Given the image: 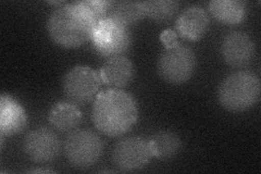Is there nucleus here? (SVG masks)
<instances>
[{"label":"nucleus","instance_id":"1","mask_svg":"<svg viewBox=\"0 0 261 174\" xmlns=\"http://www.w3.org/2000/svg\"><path fill=\"white\" fill-rule=\"evenodd\" d=\"M111 2L84 0L57 8L47 20V32L57 45L74 48L92 38L95 27L107 18Z\"/></svg>","mask_w":261,"mask_h":174},{"label":"nucleus","instance_id":"2","mask_svg":"<svg viewBox=\"0 0 261 174\" xmlns=\"http://www.w3.org/2000/svg\"><path fill=\"white\" fill-rule=\"evenodd\" d=\"M138 110L133 96L119 88H110L95 97L92 119L98 131L117 137L132 129L137 121Z\"/></svg>","mask_w":261,"mask_h":174},{"label":"nucleus","instance_id":"3","mask_svg":"<svg viewBox=\"0 0 261 174\" xmlns=\"http://www.w3.org/2000/svg\"><path fill=\"white\" fill-rule=\"evenodd\" d=\"M260 88V80L254 73L239 71L222 81L218 90V98L221 106L228 111H246L258 103Z\"/></svg>","mask_w":261,"mask_h":174},{"label":"nucleus","instance_id":"4","mask_svg":"<svg viewBox=\"0 0 261 174\" xmlns=\"http://www.w3.org/2000/svg\"><path fill=\"white\" fill-rule=\"evenodd\" d=\"M103 151L101 138L86 129L71 132L64 140V155L72 167L87 169L98 162Z\"/></svg>","mask_w":261,"mask_h":174},{"label":"nucleus","instance_id":"5","mask_svg":"<svg viewBox=\"0 0 261 174\" xmlns=\"http://www.w3.org/2000/svg\"><path fill=\"white\" fill-rule=\"evenodd\" d=\"M91 39L97 55L111 58L123 56L128 51L132 43V34L123 24L106 18L95 27Z\"/></svg>","mask_w":261,"mask_h":174},{"label":"nucleus","instance_id":"6","mask_svg":"<svg viewBox=\"0 0 261 174\" xmlns=\"http://www.w3.org/2000/svg\"><path fill=\"white\" fill-rule=\"evenodd\" d=\"M196 69V56L193 49L178 44L168 47L158 59L159 76L171 84H182L189 81Z\"/></svg>","mask_w":261,"mask_h":174},{"label":"nucleus","instance_id":"7","mask_svg":"<svg viewBox=\"0 0 261 174\" xmlns=\"http://www.w3.org/2000/svg\"><path fill=\"white\" fill-rule=\"evenodd\" d=\"M100 84L99 73L86 65H77L65 73L62 80V89L69 102L82 105L93 101Z\"/></svg>","mask_w":261,"mask_h":174},{"label":"nucleus","instance_id":"8","mask_svg":"<svg viewBox=\"0 0 261 174\" xmlns=\"http://www.w3.org/2000/svg\"><path fill=\"white\" fill-rule=\"evenodd\" d=\"M152 158L149 143L142 137H126L119 140L112 151V161L121 171L143 169Z\"/></svg>","mask_w":261,"mask_h":174},{"label":"nucleus","instance_id":"9","mask_svg":"<svg viewBox=\"0 0 261 174\" xmlns=\"http://www.w3.org/2000/svg\"><path fill=\"white\" fill-rule=\"evenodd\" d=\"M24 153L35 163H49L60 153V140L53 130L40 127L30 131L23 142Z\"/></svg>","mask_w":261,"mask_h":174},{"label":"nucleus","instance_id":"10","mask_svg":"<svg viewBox=\"0 0 261 174\" xmlns=\"http://www.w3.org/2000/svg\"><path fill=\"white\" fill-rule=\"evenodd\" d=\"M221 54L228 65L233 68H244L254 59L256 45L246 33L235 31L228 33L223 38Z\"/></svg>","mask_w":261,"mask_h":174},{"label":"nucleus","instance_id":"11","mask_svg":"<svg viewBox=\"0 0 261 174\" xmlns=\"http://www.w3.org/2000/svg\"><path fill=\"white\" fill-rule=\"evenodd\" d=\"M209 28V16L198 6L187 7L175 22L176 32L189 40H198L206 34Z\"/></svg>","mask_w":261,"mask_h":174},{"label":"nucleus","instance_id":"12","mask_svg":"<svg viewBox=\"0 0 261 174\" xmlns=\"http://www.w3.org/2000/svg\"><path fill=\"white\" fill-rule=\"evenodd\" d=\"M134 65L124 56L108 58L100 68L101 83L112 88H122L128 85L134 78Z\"/></svg>","mask_w":261,"mask_h":174},{"label":"nucleus","instance_id":"13","mask_svg":"<svg viewBox=\"0 0 261 174\" xmlns=\"http://www.w3.org/2000/svg\"><path fill=\"white\" fill-rule=\"evenodd\" d=\"M0 131L2 135L20 133L27 127L28 117L23 108L9 95L2 96L0 105Z\"/></svg>","mask_w":261,"mask_h":174},{"label":"nucleus","instance_id":"14","mask_svg":"<svg viewBox=\"0 0 261 174\" xmlns=\"http://www.w3.org/2000/svg\"><path fill=\"white\" fill-rule=\"evenodd\" d=\"M209 10L217 20L225 24L242 23L248 12V6L243 0H212Z\"/></svg>","mask_w":261,"mask_h":174},{"label":"nucleus","instance_id":"15","mask_svg":"<svg viewBox=\"0 0 261 174\" xmlns=\"http://www.w3.org/2000/svg\"><path fill=\"white\" fill-rule=\"evenodd\" d=\"M48 120L58 131L69 132L74 130L82 120V112L79 107L71 102H59L49 111Z\"/></svg>","mask_w":261,"mask_h":174},{"label":"nucleus","instance_id":"16","mask_svg":"<svg viewBox=\"0 0 261 174\" xmlns=\"http://www.w3.org/2000/svg\"><path fill=\"white\" fill-rule=\"evenodd\" d=\"M146 16L144 2L134 0H122V2H111L107 18L113 19L125 27L137 23Z\"/></svg>","mask_w":261,"mask_h":174},{"label":"nucleus","instance_id":"17","mask_svg":"<svg viewBox=\"0 0 261 174\" xmlns=\"http://www.w3.org/2000/svg\"><path fill=\"white\" fill-rule=\"evenodd\" d=\"M152 157L168 160L175 157L182 148L181 138L171 131H159L148 140Z\"/></svg>","mask_w":261,"mask_h":174},{"label":"nucleus","instance_id":"18","mask_svg":"<svg viewBox=\"0 0 261 174\" xmlns=\"http://www.w3.org/2000/svg\"><path fill=\"white\" fill-rule=\"evenodd\" d=\"M146 16L157 22L170 21L177 13L179 4L174 0H149L144 2Z\"/></svg>","mask_w":261,"mask_h":174},{"label":"nucleus","instance_id":"19","mask_svg":"<svg viewBox=\"0 0 261 174\" xmlns=\"http://www.w3.org/2000/svg\"><path fill=\"white\" fill-rule=\"evenodd\" d=\"M160 39L163 44L166 45V48L168 47H173L178 45V40H177V34L176 32L173 30H166L161 33Z\"/></svg>","mask_w":261,"mask_h":174},{"label":"nucleus","instance_id":"20","mask_svg":"<svg viewBox=\"0 0 261 174\" xmlns=\"http://www.w3.org/2000/svg\"><path fill=\"white\" fill-rule=\"evenodd\" d=\"M30 173H51L53 170H45V169H34L30 170Z\"/></svg>","mask_w":261,"mask_h":174}]
</instances>
